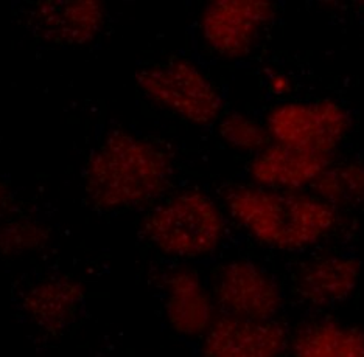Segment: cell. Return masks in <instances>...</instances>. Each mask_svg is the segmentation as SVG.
Here are the masks:
<instances>
[{
    "label": "cell",
    "instance_id": "cell-8",
    "mask_svg": "<svg viewBox=\"0 0 364 357\" xmlns=\"http://www.w3.org/2000/svg\"><path fill=\"white\" fill-rule=\"evenodd\" d=\"M289 333L282 323L223 315L204 339V357H284Z\"/></svg>",
    "mask_w": 364,
    "mask_h": 357
},
{
    "label": "cell",
    "instance_id": "cell-15",
    "mask_svg": "<svg viewBox=\"0 0 364 357\" xmlns=\"http://www.w3.org/2000/svg\"><path fill=\"white\" fill-rule=\"evenodd\" d=\"M221 134L234 146L257 154L269 146L271 140L267 128L251 119H246L245 115H230L221 124Z\"/></svg>",
    "mask_w": 364,
    "mask_h": 357
},
{
    "label": "cell",
    "instance_id": "cell-1",
    "mask_svg": "<svg viewBox=\"0 0 364 357\" xmlns=\"http://www.w3.org/2000/svg\"><path fill=\"white\" fill-rule=\"evenodd\" d=\"M230 214L260 244L284 252L307 251L338 229V209L316 194L240 185L228 191Z\"/></svg>",
    "mask_w": 364,
    "mask_h": 357
},
{
    "label": "cell",
    "instance_id": "cell-3",
    "mask_svg": "<svg viewBox=\"0 0 364 357\" xmlns=\"http://www.w3.org/2000/svg\"><path fill=\"white\" fill-rule=\"evenodd\" d=\"M145 234L164 253L201 258L217 251L225 221L208 196L186 191L157 207L145 221Z\"/></svg>",
    "mask_w": 364,
    "mask_h": 357
},
{
    "label": "cell",
    "instance_id": "cell-4",
    "mask_svg": "<svg viewBox=\"0 0 364 357\" xmlns=\"http://www.w3.org/2000/svg\"><path fill=\"white\" fill-rule=\"evenodd\" d=\"M144 92L179 117L208 124L218 119L221 98L212 81L187 61L154 65L139 78Z\"/></svg>",
    "mask_w": 364,
    "mask_h": 357
},
{
    "label": "cell",
    "instance_id": "cell-7",
    "mask_svg": "<svg viewBox=\"0 0 364 357\" xmlns=\"http://www.w3.org/2000/svg\"><path fill=\"white\" fill-rule=\"evenodd\" d=\"M272 16L269 2H212L201 18L203 36L217 55L242 57L251 53Z\"/></svg>",
    "mask_w": 364,
    "mask_h": 357
},
{
    "label": "cell",
    "instance_id": "cell-2",
    "mask_svg": "<svg viewBox=\"0 0 364 357\" xmlns=\"http://www.w3.org/2000/svg\"><path fill=\"white\" fill-rule=\"evenodd\" d=\"M171 176V162L161 148L119 132L90 162L87 190L100 205H142L161 196Z\"/></svg>",
    "mask_w": 364,
    "mask_h": 357
},
{
    "label": "cell",
    "instance_id": "cell-5",
    "mask_svg": "<svg viewBox=\"0 0 364 357\" xmlns=\"http://www.w3.org/2000/svg\"><path fill=\"white\" fill-rule=\"evenodd\" d=\"M347 126L346 112L332 101L288 103L269 114L267 131L277 145L333 155Z\"/></svg>",
    "mask_w": 364,
    "mask_h": 357
},
{
    "label": "cell",
    "instance_id": "cell-14",
    "mask_svg": "<svg viewBox=\"0 0 364 357\" xmlns=\"http://www.w3.org/2000/svg\"><path fill=\"white\" fill-rule=\"evenodd\" d=\"M313 187L314 194L335 209L350 205L364 196V171L352 163H332Z\"/></svg>",
    "mask_w": 364,
    "mask_h": 357
},
{
    "label": "cell",
    "instance_id": "cell-11",
    "mask_svg": "<svg viewBox=\"0 0 364 357\" xmlns=\"http://www.w3.org/2000/svg\"><path fill=\"white\" fill-rule=\"evenodd\" d=\"M293 357H364V331L330 317L305 320L289 334Z\"/></svg>",
    "mask_w": 364,
    "mask_h": 357
},
{
    "label": "cell",
    "instance_id": "cell-13",
    "mask_svg": "<svg viewBox=\"0 0 364 357\" xmlns=\"http://www.w3.org/2000/svg\"><path fill=\"white\" fill-rule=\"evenodd\" d=\"M168 308L171 322L184 333H200L212 325L210 302L192 273H176L171 278Z\"/></svg>",
    "mask_w": 364,
    "mask_h": 357
},
{
    "label": "cell",
    "instance_id": "cell-6",
    "mask_svg": "<svg viewBox=\"0 0 364 357\" xmlns=\"http://www.w3.org/2000/svg\"><path fill=\"white\" fill-rule=\"evenodd\" d=\"M215 295L226 315L255 320H274L284 297L276 278L254 261L226 264L215 281Z\"/></svg>",
    "mask_w": 364,
    "mask_h": 357
},
{
    "label": "cell",
    "instance_id": "cell-12",
    "mask_svg": "<svg viewBox=\"0 0 364 357\" xmlns=\"http://www.w3.org/2000/svg\"><path fill=\"white\" fill-rule=\"evenodd\" d=\"M35 28L63 43H82L100 28L102 11L95 2H47L33 13Z\"/></svg>",
    "mask_w": 364,
    "mask_h": 357
},
{
    "label": "cell",
    "instance_id": "cell-10",
    "mask_svg": "<svg viewBox=\"0 0 364 357\" xmlns=\"http://www.w3.org/2000/svg\"><path fill=\"white\" fill-rule=\"evenodd\" d=\"M333 155L302 151L284 145L267 146L251 163V176L255 185L297 191L314 184L332 165Z\"/></svg>",
    "mask_w": 364,
    "mask_h": 357
},
{
    "label": "cell",
    "instance_id": "cell-9",
    "mask_svg": "<svg viewBox=\"0 0 364 357\" xmlns=\"http://www.w3.org/2000/svg\"><path fill=\"white\" fill-rule=\"evenodd\" d=\"M360 270V263L352 256H316L297 268L293 280L294 292L313 308H328L353 294Z\"/></svg>",
    "mask_w": 364,
    "mask_h": 357
}]
</instances>
